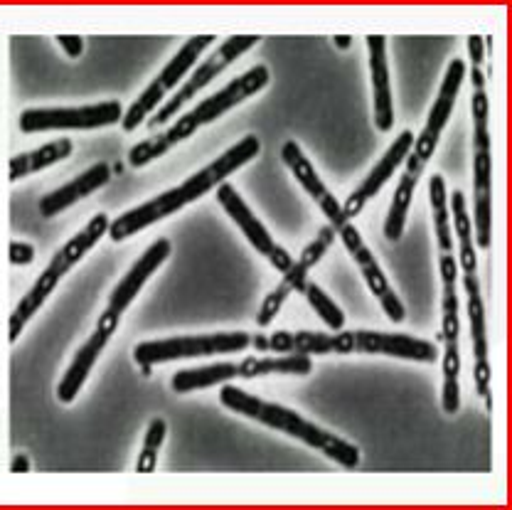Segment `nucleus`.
Segmentation results:
<instances>
[{"label": "nucleus", "mask_w": 512, "mask_h": 510, "mask_svg": "<svg viewBox=\"0 0 512 510\" xmlns=\"http://www.w3.org/2000/svg\"><path fill=\"white\" fill-rule=\"evenodd\" d=\"M259 40H261L259 35H232V37H227V40H224L222 45L217 47V52H212V55L207 57V60L202 62L200 67L192 69L190 79H185L183 87L178 89V94H175L170 102H165L163 106H160L158 114L153 116L151 121H148V126H151V129H156V126L168 124L170 119H175V114H178L180 106H183L185 102H190V99L195 97L197 92H202V89H205L207 84L212 82V79L220 77L224 69L232 65L234 60H239L244 52L252 50V47Z\"/></svg>", "instance_id": "nucleus-10"}, {"label": "nucleus", "mask_w": 512, "mask_h": 510, "mask_svg": "<svg viewBox=\"0 0 512 510\" xmlns=\"http://www.w3.org/2000/svg\"><path fill=\"white\" fill-rule=\"evenodd\" d=\"M220 402L227 409H232V412L242 414V417L254 419V422L264 424V427L279 429V432L288 434V437L323 451L328 459L345 466V469H355V466L360 464V449H357L355 444L335 437L333 432L318 427L316 422H308L306 417H301V414L284 405L259 400V397L239 390L237 385H227V382L220 387Z\"/></svg>", "instance_id": "nucleus-4"}, {"label": "nucleus", "mask_w": 512, "mask_h": 510, "mask_svg": "<svg viewBox=\"0 0 512 510\" xmlns=\"http://www.w3.org/2000/svg\"><path fill=\"white\" fill-rule=\"evenodd\" d=\"M338 235H340V239H343L345 249L352 254V259H355L357 267H360L362 276H365L367 289H370L372 296L380 301L382 311L387 313L389 321L402 323L404 318H407V308H404L402 301H399V296L394 294V289L389 286V279L384 276L382 267L377 264L375 254L370 252V247L365 244V239L360 237L357 227L350 225V222H345V225L338 230Z\"/></svg>", "instance_id": "nucleus-13"}, {"label": "nucleus", "mask_w": 512, "mask_h": 510, "mask_svg": "<svg viewBox=\"0 0 512 510\" xmlns=\"http://www.w3.org/2000/svg\"><path fill=\"white\" fill-rule=\"evenodd\" d=\"M109 180H111L109 163H94L92 168H87L82 175L69 180L67 185H62V188L52 190L50 195L40 198L37 210H40V215L45 217V220H50V217H57L60 212L67 210V207L77 205L79 200L89 198V195L96 193V190L104 188Z\"/></svg>", "instance_id": "nucleus-17"}, {"label": "nucleus", "mask_w": 512, "mask_h": 510, "mask_svg": "<svg viewBox=\"0 0 512 510\" xmlns=\"http://www.w3.org/2000/svg\"><path fill=\"white\" fill-rule=\"evenodd\" d=\"M234 377H239L237 363H212V365H202V368L180 370V373H175L173 380H170V387L183 395V392L224 385V382L234 380Z\"/></svg>", "instance_id": "nucleus-24"}, {"label": "nucleus", "mask_w": 512, "mask_h": 510, "mask_svg": "<svg viewBox=\"0 0 512 510\" xmlns=\"http://www.w3.org/2000/svg\"><path fill=\"white\" fill-rule=\"evenodd\" d=\"M490 188H493V158L490 151H473V217H476V244L480 249L490 247V227H493V205H490Z\"/></svg>", "instance_id": "nucleus-18"}, {"label": "nucleus", "mask_w": 512, "mask_h": 510, "mask_svg": "<svg viewBox=\"0 0 512 510\" xmlns=\"http://www.w3.org/2000/svg\"><path fill=\"white\" fill-rule=\"evenodd\" d=\"M55 40L60 42L64 55L72 57V60H77V57L84 52V40L79 35H57Z\"/></svg>", "instance_id": "nucleus-34"}, {"label": "nucleus", "mask_w": 512, "mask_h": 510, "mask_svg": "<svg viewBox=\"0 0 512 510\" xmlns=\"http://www.w3.org/2000/svg\"><path fill=\"white\" fill-rule=\"evenodd\" d=\"M252 345H254L256 350H266V338L256 336V338H252Z\"/></svg>", "instance_id": "nucleus-38"}, {"label": "nucleus", "mask_w": 512, "mask_h": 510, "mask_svg": "<svg viewBox=\"0 0 512 510\" xmlns=\"http://www.w3.org/2000/svg\"><path fill=\"white\" fill-rule=\"evenodd\" d=\"M473 111V151H490V134H488V114L490 102L485 87H476L471 99Z\"/></svg>", "instance_id": "nucleus-30"}, {"label": "nucleus", "mask_w": 512, "mask_h": 510, "mask_svg": "<svg viewBox=\"0 0 512 510\" xmlns=\"http://www.w3.org/2000/svg\"><path fill=\"white\" fill-rule=\"evenodd\" d=\"M266 350L274 353H303V355H348V353H370L389 355L399 360H414V363H436L439 350L429 340H421L407 333H375V331H338L335 336L323 333H288L279 331L266 338Z\"/></svg>", "instance_id": "nucleus-2"}, {"label": "nucleus", "mask_w": 512, "mask_h": 510, "mask_svg": "<svg viewBox=\"0 0 512 510\" xmlns=\"http://www.w3.org/2000/svg\"><path fill=\"white\" fill-rule=\"evenodd\" d=\"M429 200L431 212H434V227H436V242H439L441 254H451L453 237H451V217H448V193L444 175H431L429 180Z\"/></svg>", "instance_id": "nucleus-25"}, {"label": "nucleus", "mask_w": 512, "mask_h": 510, "mask_svg": "<svg viewBox=\"0 0 512 510\" xmlns=\"http://www.w3.org/2000/svg\"><path fill=\"white\" fill-rule=\"evenodd\" d=\"M439 274H441V284L456 286L458 262L451 257V254H441V257H439Z\"/></svg>", "instance_id": "nucleus-33"}, {"label": "nucleus", "mask_w": 512, "mask_h": 510, "mask_svg": "<svg viewBox=\"0 0 512 510\" xmlns=\"http://www.w3.org/2000/svg\"><path fill=\"white\" fill-rule=\"evenodd\" d=\"M261 151V141L256 136H244L242 141H237L234 146H229L227 151L222 153L220 158L205 166L202 170H197L195 175H190L185 183H180L178 188H170L165 193H160L158 198L148 200V203H141L133 210L124 212L121 217L111 220L109 225V235L114 242H124V239L138 235L146 227L156 225V222L165 220V217L175 215L178 210L188 207L195 200L205 198L210 190L220 188L222 183H227V178L232 173H237L239 168L252 163Z\"/></svg>", "instance_id": "nucleus-1"}, {"label": "nucleus", "mask_w": 512, "mask_h": 510, "mask_svg": "<svg viewBox=\"0 0 512 510\" xmlns=\"http://www.w3.org/2000/svg\"><path fill=\"white\" fill-rule=\"evenodd\" d=\"M333 40H335V45L340 47V50H348V47L352 45V42H350L352 37H350V35H335Z\"/></svg>", "instance_id": "nucleus-37"}, {"label": "nucleus", "mask_w": 512, "mask_h": 510, "mask_svg": "<svg viewBox=\"0 0 512 510\" xmlns=\"http://www.w3.org/2000/svg\"><path fill=\"white\" fill-rule=\"evenodd\" d=\"M426 163H421L419 158H414L412 153L407 156V170H404L402 180H399L397 190H394L392 205H389L387 220H384V237L389 242H399L404 235V227H407L409 207H412L416 185H419L421 173H424Z\"/></svg>", "instance_id": "nucleus-20"}, {"label": "nucleus", "mask_w": 512, "mask_h": 510, "mask_svg": "<svg viewBox=\"0 0 512 510\" xmlns=\"http://www.w3.org/2000/svg\"><path fill=\"white\" fill-rule=\"evenodd\" d=\"M448 207L453 212V232L458 237V267L463 269L466 276H476L478 257H476V244H473V222L468 217L466 198L461 190H453Z\"/></svg>", "instance_id": "nucleus-23"}, {"label": "nucleus", "mask_w": 512, "mask_h": 510, "mask_svg": "<svg viewBox=\"0 0 512 510\" xmlns=\"http://www.w3.org/2000/svg\"><path fill=\"white\" fill-rule=\"evenodd\" d=\"M165 434H168V422H165L163 417L151 419L146 439H143V449H141V454H138V461H136L138 474H151V471H156L158 451L165 442Z\"/></svg>", "instance_id": "nucleus-29"}, {"label": "nucleus", "mask_w": 512, "mask_h": 510, "mask_svg": "<svg viewBox=\"0 0 512 510\" xmlns=\"http://www.w3.org/2000/svg\"><path fill=\"white\" fill-rule=\"evenodd\" d=\"M170 252H173L170 239L160 237L141 254V257L136 259V262H133V267L128 269L124 279H121L119 284L114 286V291H111L109 304H106L104 311H101L99 321H96V331H104L109 333V336H114L116 328H119L121 323V316L126 313V308L136 301V296L141 294L146 281L151 279L160 267H163L165 259L170 257Z\"/></svg>", "instance_id": "nucleus-9"}, {"label": "nucleus", "mask_w": 512, "mask_h": 510, "mask_svg": "<svg viewBox=\"0 0 512 510\" xmlns=\"http://www.w3.org/2000/svg\"><path fill=\"white\" fill-rule=\"evenodd\" d=\"M212 42H215V35H195V37H190L183 47H180L178 55H175L168 65L160 69L158 77L153 79L146 89H143L141 97L128 106V111H124V119H121L124 131H136L138 126H141L143 121H146L148 116H151L153 111L163 104V99L168 97L173 89H178V84H183V79L188 77L190 69L195 67L197 57H200L202 52L212 45Z\"/></svg>", "instance_id": "nucleus-7"}, {"label": "nucleus", "mask_w": 512, "mask_h": 510, "mask_svg": "<svg viewBox=\"0 0 512 510\" xmlns=\"http://www.w3.org/2000/svg\"><path fill=\"white\" fill-rule=\"evenodd\" d=\"M468 55H471L473 67L483 65V60H485V42H483V37H480V35L468 37Z\"/></svg>", "instance_id": "nucleus-35"}, {"label": "nucleus", "mask_w": 512, "mask_h": 510, "mask_svg": "<svg viewBox=\"0 0 512 510\" xmlns=\"http://www.w3.org/2000/svg\"><path fill=\"white\" fill-rule=\"evenodd\" d=\"M463 79H466V62L451 60V65L446 67L444 82H441L439 97H436V102L429 111L426 126L421 129L419 136H414L412 156L419 158L421 163H429L431 158H434L436 146H439V138L444 134L448 119H451L453 114V106H456L458 92H461L463 87Z\"/></svg>", "instance_id": "nucleus-12"}, {"label": "nucleus", "mask_w": 512, "mask_h": 510, "mask_svg": "<svg viewBox=\"0 0 512 510\" xmlns=\"http://www.w3.org/2000/svg\"><path fill=\"white\" fill-rule=\"evenodd\" d=\"M412 146H414L412 131H402V134L394 138V143L387 148V151H384L380 163L370 170V175H367V178L362 180L355 190H352L350 198L345 200V205H343L345 220H352V217L360 215V212L365 210V205L370 203L372 198H377V195H380V190L389 183V178L394 175V170L407 161V156L412 153Z\"/></svg>", "instance_id": "nucleus-14"}, {"label": "nucleus", "mask_w": 512, "mask_h": 510, "mask_svg": "<svg viewBox=\"0 0 512 510\" xmlns=\"http://www.w3.org/2000/svg\"><path fill=\"white\" fill-rule=\"evenodd\" d=\"M463 286L468 294V318H471V340L476 360H488V336H485V308L480 299V286L476 276L463 274Z\"/></svg>", "instance_id": "nucleus-26"}, {"label": "nucleus", "mask_w": 512, "mask_h": 510, "mask_svg": "<svg viewBox=\"0 0 512 510\" xmlns=\"http://www.w3.org/2000/svg\"><path fill=\"white\" fill-rule=\"evenodd\" d=\"M281 158H284V163L293 173L296 183L311 195L313 203H316L320 210H323V215L330 220V227L338 232L340 227L348 222L343 215V205H340L338 200L333 198V193L325 188V183L320 180V175L316 173V168H313V163L306 158V153L301 151V146H298L296 141H286L284 148H281Z\"/></svg>", "instance_id": "nucleus-15"}, {"label": "nucleus", "mask_w": 512, "mask_h": 510, "mask_svg": "<svg viewBox=\"0 0 512 510\" xmlns=\"http://www.w3.org/2000/svg\"><path fill=\"white\" fill-rule=\"evenodd\" d=\"M74 146L69 138H57V141L45 143V146L35 148V151L20 153V156L10 158L8 166V178L10 183H18V180L28 178L32 173H40V170L55 166V163L64 161V158L72 156Z\"/></svg>", "instance_id": "nucleus-21"}, {"label": "nucleus", "mask_w": 512, "mask_h": 510, "mask_svg": "<svg viewBox=\"0 0 512 510\" xmlns=\"http://www.w3.org/2000/svg\"><path fill=\"white\" fill-rule=\"evenodd\" d=\"M30 471V459L25 454H15L10 461V474H28Z\"/></svg>", "instance_id": "nucleus-36"}, {"label": "nucleus", "mask_w": 512, "mask_h": 510, "mask_svg": "<svg viewBox=\"0 0 512 510\" xmlns=\"http://www.w3.org/2000/svg\"><path fill=\"white\" fill-rule=\"evenodd\" d=\"M109 225H111L109 215L99 212V215H94L92 220L84 225V230H79L77 235L69 239L62 249H57V254L52 257V262L47 264L45 272L37 276V281L32 284V289L23 296V299H20V304L15 306L13 316H10V323H8L10 343H18L20 333L25 331V326H28L30 318L35 316L42 306H45V301L50 299L52 291L60 286V281L64 279V276L72 272V269L77 267V264L82 262L89 252H92L96 244H99V239L109 232Z\"/></svg>", "instance_id": "nucleus-5"}, {"label": "nucleus", "mask_w": 512, "mask_h": 510, "mask_svg": "<svg viewBox=\"0 0 512 510\" xmlns=\"http://www.w3.org/2000/svg\"><path fill=\"white\" fill-rule=\"evenodd\" d=\"M215 190H217V203H220L222 210L232 217V222L242 230V235L249 239V244H252L256 252L264 254V257L269 259L271 267H274L276 272L286 274L288 269H291L293 257L284 247H281V244H276V239L271 237V232L264 227V222L249 210V205L244 203L242 195L237 193V188L229 183H222L220 188Z\"/></svg>", "instance_id": "nucleus-11"}, {"label": "nucleus", "mask_w": 512, "mask_h": 510, "mask_svg": "<svg viewBox=\"0 0 512 510\" xmlns=\"http://www.w3.org/2000/svg\"><path fill=\"white\" fill-rule=\"evenodd\" d=\"M367 52H370V79H372V106H375L377 131L387 134L394 129V99L392 79H389L387 37L367 35Z\"/></svg>", "instance_id": "nucleus-16"}, {"label": "nucleus", "mask_w": 512, "mask_h": 510, "mask_svg": "<svg viewBox=\"0 0 512 510\" xmlns=\"http://www.w3.org/2000/svg\"><path fill=\"white\" fill-rule=\"evenodd\" d=\"M109 340H111L109 333L94 331L92 336L87 338V343L77 350L72 365H69L67 373H64V377L60 380V385H57V400H60L62 405H72V402L77 400V395L82 392L84 382H87L89 373H92L96 360H99V355L104 353Z\"/></svg>", "instance_id": "nucleus-19"}, {"label": "nucleus", "mask_w": 512, "mask_h": 510, "mask_svg": "<svg viewBox=\"0 0 512 510\" xmlns=\"http://www.w3.org/2000/svg\"><path fill=\"white\" fill-rule=\"evenodd\" d=\"M303 296H306L308 306L316 311V316H320V321L325 323V326L330 328V331H343L345 328V313L343 308L335 304L333 299H330L328 294H325L323 289H320L318 284H313V281H306V286H303L301 291Z\"/></svg>", "instance_id": "nucleus-28"}, {"label": "nucleus", "mask_w": 512, "mask_h": 510, "mask_svg": "<svg viewBox=\"0 0 512 510\" xmlns=\"http://www.w3.org/2000/svg\"><path fill=\"white\" fill-rule=\"evenodd\" d=\"M333 239H335V230L330 225H325L323 230L318 232V237L313 239L311 244H308L306 249H303L301 252V257L296 259V262L291 264V269H288V274L293 276V279L298 281V286H306V281H308V272H311L313 267H316V264L320 262V259H323V254L328 252L330 249V244H333Z\"/></svg>", "instance_id": "nucleus-27"}, {"label": "nucleus", "mask_w": 512, "mask_h": 510, "mask_svg": "<svg viewBox=\"0 0 512 510\" xmlns=\"http://www.w3.org/2000/svg\"><path fill=\"white\" fill-rule=\"evenodd\" d=\"M8 259L13 267H28V264L35 262V247L30 242H10L8 247Z\"/></svg>", "instance_id": "nucleus-31"}, {"label": "nucleus", "mask_w": 512, "mask_h": 510, "mask_svg": "<svg viewBox=\"0 0 512 510\" xmlns=\"http://www.w3.org/2000/svg\"><path fill=\"white\" fill-rule=\"evenodd\" d=\"M490 377H493V370H490L488 360H476V368H473V380H476L478 395L490 397Z\"/></svg>", "instance_id": "nucleus-32"}, {"label": "nucleus", "mask_w": 512, "mask_h": 510, "mask_svg": "<svg viewBox=\"0 0 512 510\" xmlns=\"http://www.w3.org/2000/svg\"><path fill=\"white\" fill-rule=\"evenodd\" d=\"M239 377L244 380H254V377L264 375H311L313 360L311 355L291 353L284 358H244L237 363Z\"/></svg>", "instance_id": "nucleus-22"}, {"label": "nucleus", "mask_w": 512, "mask_h": 510, "mask_svg": "<svg viewBox=\"0 0 512 510\" xmlns=\"http://www.w3.org/2000/svg\"><path fill=\"white\" fill-rule=\"evenodd\" d=\"M124 106L116 99L89 106H45V109H25L20 114V131L23 134H40V131H94L104 126L121 124Z\"/></svg>", "instance_id": "nucleus-8"}, {"label": "nucleus", "mask_w": 512, "mask_h": 510, "mask_svg": "<svg viewBox=\"0 0 512 510\" xmlns=\"http://www.w3.org/2000/svg\"><path fill=\"white\" fill-rule=\"evenodd\" d=\"M269 79L271 74L266 65H256L252 69H247L242 77L232 79L227 87L220 89L217 94H212V97H207L205 102L197 104L195 109L188 111V114L178 116L175 124L170 126L168 131H163V134H158L156 138H148V141L136 143V146L128 151V166L133 168L148 166V163L156 161V158L163 156V153H168L175 143L188 141L197 129L212 124V121H217L220 116L227 114V111H232L234 106L244 104L247 99L256 97V94L269 84Z\"/></svg>", "instance_id": "nucleus-3"}, {"label": "nucleus", "mask_w": 512, "mask_h": 510, "mask_svg": "<svg viewBox=\"0 0 512 510\" xmlns=\"http://www.w3.org/2000/svg\"><path fill=\"white\" fill-rule=\"evenodd\" d=\"M252 345V336L244 331L210 333V336H178L165 340H146L133 348L138 365H160L185 358H207V355L242 353Z\"/></svg>", "instance_id": "nucleus-6"}]
</instances>
